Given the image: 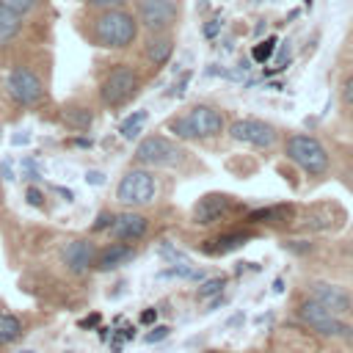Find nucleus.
Instances as JSON below:
<instances>
[{"label": "nucleus", "instance_id": "7c9ffc66", "mask_svg": "<svg viewBox=\"0 0 353 353\" xmlns=\"http://www.w3.org/2000/svg\"><path fill=\"white\" fill-rule=\"evenodd\" d=\"M25 199H28L30 207H44V193H41L36 185H30V188L25 190Z\"/></svg>", "mask_w": 353, "mask_h": 353}, {"label": "nucleus", "instance_id": "6ab92c4d", "mask_svg": "<svg viewBox=\"0 0 353 353\" xmlns=\"http://www.w3.org/2000/svg\"><path fill=\"white\" fill-rule=\"evenodd\" d=\"M61 116H63L66 127H72V130H88V127L94 124V110H91V105L77 102V99L66 102L63 110H61Z\"/></svg>", "mask_w": 353, "mask_h": 353}, {"label": "nucleus", "instance_id": "2eb2a0df", "mask_svg": "<svg viewBox=\"0 0 353 353\" xmlns=\"http://www.w3.org/2000/svg\"><path fill=\"white\" fill-rule=\"evenodd\" d=\"M232 207H234L232 196H226V193H207V196H201V199L196 201V207H193V221H196L199 226H210V223L226 218V212H229Z\"/></svg>", "mask_w": 353, "mask_h": 353}, {"label": "nucleus", "instance_id": "f704fd0d", "mask_svg": "<svg viewBox=\"0 0 353 353\" xmlns=\"http://www.w3.org/2000/svg\"><path fill=\"white\" fill-rule=\"evenodd\" d=\"M85 182L99 188V185H105V174H102V171H97V168H91V171H85Z\"/></svg>", "mask_w": 353, "mask_h": 353}, {"label": "nucleus", "instance_id": "c85d7f7f", "mask_svg": "<svg viewBox=\"0 0 353 353\" xmlns=\"http://www.w3.org/2000/svg\"><path fill=\"white\" fill-rule=\"evenodd\" d=\"M113 223V212L110 210H102L99 215H97V221L91 223V232H102V229H108Z\"/></svg>", "mask_w": 353, "mask_h": 353}, {"label": "nucleus", "instance_id": "a878e982", "mask_svg": "<svg viewBox=\"0 0 353 353\" xmlns=\"http://www.w3.org/2000/svg\"><path fill=\"white\" fill-rule=\"evenodd\" d=\"M276 44H279V39H276V36H268L265 41H259V44L251 50V58H254L256 63H265V61L276 52Z\"/></svg>", "mask_w": 353, "mask_h": 353}, {"label": "nucleus", "instance_id": "0eeeda50", "mask_svg": "<svg viewBox=\"0 0 353 353\" xmlns=\"http://www.w3.org/2000/svg\"><path fill=\"white\" fill-rule=\"evenodd\" d=\"M284 154H287V160L290 163H295L303 174H309V176H323L325 171H328V152H325V146L317 141V138H312V135H306V132H292V135H287V141H284Z\"/></svg>", "mask_w": 353, "mask_h": 353}, {"label": "nucleus", "instance_id": "bb28decb", "mask_svg": "<svg viewBox=\"0 0 353 353\" xmlns=\"http://www.w3.org/2000/svg\"><path fill=\"white\" fill-rule=\"evenodd\" d=\"M19 174H22L28 182H39V179H41L39 163H36L33 157H22V163H19Z\"/></svg>", "mask_w": 353, "mask_h": 353}, {"label": "nucleus", "instance_id": "c9c22d12", "mask_svg": "<svg viewBox=\"0 0 353 353\" xmlns=\"http://www.w3.org/2000/svg\"><path fill=\"white\" fill-rule=\"evenodd\" d=\"M141 323H143V325H154V323H157V309H154V306L143 309V312H141Z\"/></svg>", "mask_w": 353, "mask_h": 353}, {"label": "nucleus", "instance_id": "39448f33", "mask_svg": "<svg viewBox=\"0 0 353 353\" xmlns=\"http://www.w3.org/2000/svg\"><path fill=\"white\" fill-rule=\"evenodd\" d=\"M160 199V176L154 174V168L146 165H135L127 168L116 185V201L121 207H146L154 204Z\"/></svg>", "mask_w": 353, "mask_h": 353}, {"label": "nucleus", "instance_id": "6e6552de", "mask_svg": "<svg viewBox=\"0 0 353 353\" xmlns=\"http://www.w3.org/2000/svg\"><path fill=\"white\" fill-rule=\"evenodd\" d=\"M132 3H135L138 25L146 33L174 30L179 25V14H182L179 0H132Z\"/></svg>", "mask_w": 353, "mask_h": 353}, {"label": "nucleus", "instance_id": "a19ab883", "mask_svg": "<svg viewBox=\"0 0 353 353\" xmlns=\"http://www.w3.org/2000/svg\"><path fill=\"white\" fill-rule=\"evenodd\" d=\"M55 190H58V193H61V196H63L66 201H72V199H74V193H72L69 188H55Z\"/></svg>", "mask_w": 353, "mask_h": 353}, {"label": "nucleus", "instance_id": "4468645a", "mask_svg": "<svg viewBox=\"0 0 353 353\" xmlns=\"http://www.w3.org/2000/svg\"><path fill=\"white\" fill-rule=\"evenodd\" d=\"M149 229V218L135 212V210H127V212H119L113 215V223L108 226V234L119 243H138Z\"/></svg>", "mask_w": 353, "mask_h": 353}, {"label": "nucleus", "instance_id": "393cba45", "mask_svg": "<svg viewBox=\"0 0 353 353\" xmlns=\"http://www.w3.org/2000/svg\"><path fill=\"white\" fill-rule=\"evenodd\" d=\"M157 256H160V259H165L168 265H179V262H190V259H188V254H182V251H179L176 245H171L168 240H160V243H157Z\"/></svg>", "mask_w": 353, "mask_h": 353}, {"label": "nucleus", "instance_id": "58836bf2", "mask_svg": "<svg viewBox=\"0 0 353 353\" xmlns=\"http://www.w3.org/2000/svg\"><path fill=\"white\" fill-rule=\"evenodd\" d=\"M11 141H14V146H19V143H28V141H30V135H28V132H22V135H14Z\"/></svg>", "mask_w": 353, "mask_h": 353}, {"label": "nucleus", "instance_id": "f3484780", "mask_svg": "<svg viewBox=\"0 0 353 353\" xmlns=\"http://www.w3.org/2000/svg\"><path fill=\"white\" fill-rule=\"evenodd\" d=\"M130 259H135V248L130 245V243H110V245H105L102 251H97V262H94V268L97 270H116V268H121V265H127Z\"/></svg>", "mask_w": 353, "mask_h": 353}, {"label": "nucleus", "instance_id": "b1692460", "mask_svg": "<svg viewBox=\"0 0 353 353\" xmlns=\"http://www.w3.org/2000/svg\"><path fill=\"white\" fill-rule=\"evenodd\" d=\"M223 287H226V276L204 279V281L199 284V290H196V298H199V301H210V298L221 295V292H223Z\"/></svg>", "mask_w": 353, "mask_h": 353}, {"label": "nucleus", "instance_id": "423d86ee", "mask_svg": "<svg viewBox=\"0 0 353 353\" xmlns=\"http://www.w3.org/2000/svg\"><path fill=\"white\" fill-rule=\"evenodd\" d=\"M188 154L190 152L176 138L154 132V135H146L143 141H138L132 160L138 165H146V168H179L188 160Z\"/></svg>", "mask_w": 353, "mask_h": 353}, {"label": "nucleus", "instance_id": "4c0bfd02", "mask_svg": "<svg viewBox=\"0 0 353 353\" xmlns=\"http://www.w3.org/2000/svg\"><path fill=\"white\" fill-rule=\"evenodd\" d=\"M99 323V314H91V317H85V320H80V328H94Z\"/></svg>", "mask_w": 353, "mask_h": 353}, {"label": "nucleus", "instance_id": "1a4fd4ad", "mask_svg": "<svg viewBox=\"0 0 353 353\" xmlns=\"http://www.w3.org/2000/svg\"><path fill=\"white\" fill-rule=\"evenodd\" d=\"M298 317L317 334L323 336H345V339H353V328L345 325L336 314H331L323 303H317L314 298H306L298 303Z\"/></svg>", "mask_w": 353, "mask_h": 353}, {"label": "nucleus", "instance_id": "f8f14e48", "mask_svg": "<svg viewBox=\"0 0 353 353\" xmlns=\"http://www.w3.org/2000/svg\"><path fill=\"white\" fill-rule=\"evenodd\" d=\"M309 298H314L317 303H323L331 314H350L353 312V298L345 287L339 284H328V281H312L309 287Z\"/></svg>", "mask_w": 353, "mask_h": 353}, {"label": "nucleus", "instance_id": "dca6fc26", "mask_svg": "<svg viewBox=\"0 0 353 353\" xmlns=\"http://www.w3.org/2000/svg\"><path fill=\"white\" fill-rule=\"evenodd\" d=\"M28 28V19L8 11L6 6H0V55H8L11 50H17V44L22 41Z\"/></svg>", "mask_w": 353, "mask_h": 353}, {"label": "nucleus", "instance_id": "473e14b6", "mask_svg": "<svg viewBox=\"0 0 353 353\" xmlns=\"http://www.w3.org/2000/svg\"><path fill=\"white\" fill-rule=\"evenodd\" d=\"M221 33V19H207V25H204V36L207 39H215Z\"/></svg>", "mask_w": 353, "mask_h": 353}, {"label": "nucleus", "instance_id": "ea45409f", "mask_svg": "<svg viewBox=\"0 0 353 353\" xmlns=\"http://www.w3.org/2000/svg\"><path fill=\"white\" fill-rule=\"evenodd\" d=\"M72 143H74V146H83V149H88V146H91V138H74Z\"/></svg>", "mask_w": 353, "mask_h": 353}, {"label": "nucleus", "instance_id": "ddd939ff", "mask_svg": "<svg viewBox=\"0 0 353 353\" xmlns=\"http://www.w3.org/2000/svg\"><path fill=\"white\" fill-rule=\"evenodd\" d=\"M174 44H176L174 30L146 33V39H143V44H141V55H143V61L157 72V69H163V66L171 61V55H174Z\"/></svg>", "mask_w": 353, "mask_h": 353}, {"label": "nucleus", "instance_id": "f03ea898", "mask_svg": "<svg viewBox=\"0 0 353 353\" xmlns=\"http://www.w3.org/2000/svg\"><path fill=\"white\" fill-rule=\"evenodd\" d=\"M165 130L176 141H207V138H218L226 130V116L221 108L210 102H199L185 113L171 116L165 121Z\"/></svg>", "mask_w": 353, "mask_h": 353}, {"label": "nucleus", "instance_id": "a211bd4d", "mask_svg": "<svg viewBox=\"0 0 353 353\" xmlns=\"http://www.w3.org/2000/svg\"><path fill=\"white\" fill-rule=\"evenodd\" d=\"M248 240H251V232H223V234H218V237L207 240V243L201 245V251H204V254L218 256V254H229V251H234V248L245 245Z\"/></svg>", "mask_w": 353, "mask_h": 353}, {"label": "nucleus", "instance_id": "c756f323", "mask_svg": "<svg viewBox=\"0 0 353 353\" xmlns=\"http://www.w3.org/2000/svg\"><path fill=\"white\" fill-rule=\"evenodd\" d=\"M168 334H171V328H168V325H152V331L146 334V342H149V345H154V342H163Z\"/></svg>", "mask_w": 353, "mask_h": 353}, {"label": "nucleus", "instance_id": "7ed1b4c3", "mask_svg": "<svg viewBox=\"0 0 353 353\" xmlns=\"http://www.w3.org/2000/svg\"><path fill=\"white\" fill-rule=\"evenodd\" d=\"M143 88V72L135 66V63H127V61H116L110 63L102 77H99V102L102 108L108 110H119L124 108L127 102H132Z\"/></svg>", "mask_w": 353, "mask_h": 353}, {"label": "nucleus", "instance_id": "79ce46f5", "mask_svg": "<svg viewBox=\"0 0 353 353\" xmlns=\"http://www.w3.org/2000/svg\"><path fill=\"white\" fill-rule=\"evenodd\" d=\"M121 336H124V339H135V328H132V325H127V328L121 331Z\"/></svg>", "mask_w": 353, "mask_h": 353}, {"label": "nucleus", "instance_id": "f257e3e1", "mask_svg": "<svg viewBox=\"0 0 353 353\" xmlns=\"http://www.w3.org/2000/svg\"><path fill=\"white\" fill-rule=\"evenodd\" d=\"M74 30L80 39L97 50H110V52H124L130 50L138 36L141 25L135 11L130 8H88L83 6L74 14Z\"/></svg>", "mask_w": 353, "mask_h": 353}, {"label": "nucleus", "instance_id": "412c9836", "mask_svg": "<svg viewBox=\"0 0 353 353\" xmlns=\"http://www.w3.org/2000/svg\"><path fill=\"white\" fill-rule=\"evenodd\" d=\"M22 336V320L6 309H0V345H8Z\"/></svg>", "mask_w": 353, "mask_h": 353}, {"label": "nucleus", "instance_id": "e433bc0d", "mask_svg": "<svg viewBox=\"0 0 353 353\" xmlns=\"http://www.w3.org/2000/svg\"><path fill=\"white\" fill-rule=\"evenodd\" d=\"M0 174H3V179H6V182H11V179H14V171H11V163H8V160H3Z\"/></svg>", "mask_w": 353, "mask_h": 353}, {"label": "nucleus", "instance_id": "20e7f679", "mask_svg": "<svg viewBox=\"0 0 353 353\" xmlns=\"http://www.w3.org/2000/svg\"><path fill=\"white\" fill-rule=\"evenodd\" d=\"M6 91L19 108H36L47 99V80L41 72V61H19L11 66L6 77Z\"/></svg>", "mask_w": 353, "mask_h": 353}, {"label": "nucleus", "instance_id": "5701e85b", "mask_svg": "<svg viewBox=\"0 0 353 353\" xmlns=\"http://www.w3.org/2000/svg\"><path fill=\"white\" fill-rule=\"evenodd\" d=\"M146 119H149V113H146V110H135V113H130V116L121 121L119 135H121L124 141H135V138L141 135V130H143Z\"/></svg>", "mask_w": 353, "mask_h": 353}, {"label": "nucleus", "instance_id": "37998d69", "mask_svg": "<svg viewBox=\"0 0 353 353\" xmlns=\"http://www.w3.org/2000/svg\"><path fill=\"white\" fill-rule=\"evenodd\" d=\"M281 290H284V281H281V279H276V281H273V292H281Z\"/></svg>", "mask_w": 353, "mask_h": 353}, {"label": "nucleus", "instance_id": "2f4dec72", "mask_svg": "<svg viewBox=\"0 0 353 353\" xmlns=\"http://www.w3.org/2000/svg\"><path fill=\"white\" fill-rule=\"evenodd\" d=\"M342 99H345L347 105H353V74H347V77L342 80Z\"/></svg>", "mask_w": 353, "mask_h": 353}, {"label": "nucleus", "instance_id": "aec40b11", "mask_svg": "<svg viewBox=\"0 0 353 353\" xmlns=\"http://www.w3.org/2000/svg\"><path fill=\"white\" fill-rule=\"evenodd\" d=\"M287 221H292L290 204H276V207H262L248 212V223H287Z\"/></svg>", "mask_w": 353, "mask_h": 353}, {"label": "nucleus", "instance_id": "9d476101", "mask_svg": "<svg viewBox=\"0 0 353 353\" xmlns=\"http://www.w3.org/2000/svg\"><path fill=\"white\" fill-rule=\"evenodd\" d=\"M229 135L240 143H248L254 149H270L276 141H279V130L270 124V121H262V119H234L229 124Z\"/></svg>", "mask_w": 353, "mask_h": 353}, {"label": "nucleus", "instance_id": "9b49d317", "mask_svg": "<svg viewBox=\"0 0 353 353\" xmlns=\"http://www.w3.org/2000/svg\"><path fill=\"white\" fill-rule=\"evenodd\" d=\"M97 251H99V248H97L88 237H74V240H69V243L61 248V262H63V268H66L72 276H83L85 270L94 268Z\"/></svg>", "mask_w": 353, "mask_h": 353}, {"label": "nucleus", "instance_id": "cd10ccee", "mask_svg": "<svg viewBox=\"0 0 353 353\" xmlns=\"http://www.w3.org/2000/svg\"><path fill=\"white\" fill-rule=\"evenodd\" d=\"M88 8H127L130 0H80Z\"/></svg>", "mask_w": 353, "mask_h": 353}, {"label": "nucleus", "instance_id": "4be33fe9", "mask_svg": "<svg viewBox=\"0 0 353 353\" xmlns=\"http://www.w3.org/2000/svg\"><path fill=\"white\" fill-rule=\"evenodd\" d=\"M47 3H50V0H0V6H6L8 11H14V14L25 17V19L41 14V11L47 8Z\"/></svg>", "mask_w": 353, "mask_h": 353}, {"label": "nucleus", "instance_id": "72a5a7b5", "mask_svg": "<svg viewBox=\"0 0 353 353\" xmlns=\"http://www.w3.org/2000/svg\"><path fill=\"white\" fill-rule=\"evenodd\" d=\"M188 80H190V72H182V74H179V80L174 83V91H171V94L182 97V94H185V88H188Z\"/></svg>", "mask_w": 353, "mask_h": 353}]
</instances>
